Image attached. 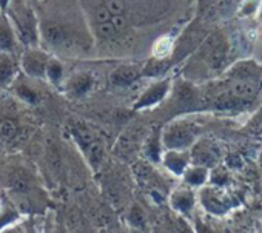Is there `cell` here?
<instances>
[{
  "mask_svg": "<svg viewBox=\"0 0 262 233\" xmlns=\"http://www.w3.org/2000/svg\"><path fill=\"white\" fill-rule=\"evenodd\" d=\"M53 7L50 13L39 16V34L40 47L57 54L70 50H83L88 51L93 45V31L88 27L86 19L80 11L68 5Z\"/></svg>",
  "mask_w": 262,
  "mask_h": 233,
  "instance_id": "cell-1",
  "label": "cell"
},
{
  "mask_svg": "<svg viewBox=\"0 0 262 233\" xmlns=\"http://www.w3.org/2000/svg\"><path fill=\"white\" fill-rule=\"evenodd\" d=\"M4 16L11 25L19 42L25 47L40 45L39 14L30 4V0H10Z\"/></svg>",
  "mask_w": 262,
  "mask_h": 233,
  "instance_id": "cell-2",
  "label": "cell"
},
{
  "mask_svg": "<svg viewBox=\"0 0 262 233\" xmlns=\"http://www.w3.org/2000/svg\"><path fill=\"white\" fill-rule=\"evenodd\" d=\"M67 130L73 142L77 145V149L83 155L90 168L93 172H97L105 155V149H103L100 138L85 122L77 121V119H71L67 125Z\"/></svg>",
  "mask_w": 262,
  "mask_h": 233,
  "instance_id": "cell-3",
  "label": "cell"
},
{
  "mask_svg": "<svg viewBox=\"0 0 262 233\" xmlns=\"http://www.w3.org/2000/svg\"><path fill=\"white\" fill-rule=\"evenodd\" d=\"M164 150H188L198 141V125L188 119H173L162 132Z\"/></svg>",
  "mask_w": 262,
  "mask_h": 233,
  "instance_id": "cell-4",
  "label": "cell"
},
{
  "mask_svg": "<svg viewBox=\"0 0 262 233\" xmlns=\"http://www.w3.org/2000/svg\"><path fill=\"white\" fill-rule=\"evenodd\" d=\"M51 57V53L47 51L45 48L39 47H27L20 57V70L27 77L31 79H45V71H47V63Z\"/></svg>",
  "mask_w": 262,
  "mask_h": 233,
  "instance_id": "cell-5",
  "label": "cell"
},
{
  "mask_svg": "<svg viewBox=\"0 0 262 233\" xmlns=\"http://www.w3.org/2000/svg\"><path fill=\"white\" fill-rule=\"evenodd\" d=\"M170 90H171V80L168 77L156 79L139 94V97L136 99L133 105V110L141 111V110H148V108L159 105L161 102L165 100Z\"/></svg>",
  "mask_w": 262,
  "mask_h": 233,
  "instance_id": "cell-6",
  "label": "cell"
},
{
  "mask_svg": "<svg viewBox=\"0 0 262 233\" xmlns=\"http://www.w3.org/2000/svg\"><path fill=\"white\" fill-rule=\"evenodd\" d=\"M94 85H96V76L88 70H79L71 76H68L60 88L71 99H82L94 90Z\"/></svg>",
  "mask_w": 262,
  "mask_h": 233,
  "instance_id": "cell-7",
  "label": "cell"
},
{
  "mask_svg": "<svg viewBox=\"0 0 262 233\" xmlns=\"http://www.w3.org/2000/svg\"><path fill=\"white\" fill-rule=\"evenodd\" d=\"M142 76V65H135V63H123L117 65L111 73H110V83L114 88L119 90H126L133 87Z\"/></svg>",
  "mask_w": 262,
  "mask_h": 233,
  "instance_id": "cell-8",
  "label": "cell"
},
{
  "mask_svg": "<svg viewBox=\"0 0 262 233\" xmlns=\"http://www.w3.org/2000/svg\"><path fill=\"white\" fill-rule=\"evenodd\" d=\"M191 147H193L190 152L191 164L204 165L208 168L219 161V150H217L214 142L207 141V139H201V141H196Z\"/></svg>",
  "mask_w": 262,
  "mask_h": 233,
  "instance_id": "cell-9",
  "label": "cell"
},
{
  "mask_svg": "<svg viewBox=\"0 0 262 233\" xmlns=\"http://www.w3.org/2000/svg\"><path fill=\"white\" fill-rule=\"evenodd\" d=\"M126 28L128 22L125 14H113L108 20L93 25V33L102 40H113L122 36Z\"/></svg>",
  "mask_w": 262,
  "mask_h": 233,
  "instance_id": "cell-10",
  "label": "cell"
},
{
  "mask_svg": "<svg viewBox=\"0 0 262 233\" xmlns=\"http://www.w3.org/2000/svg\"><path fill=\"white\" fill-rule=\"evenodd\" d=\"M161 164H164V167L170 173L176 176H182V173L191 164L190 152L188 150H164Z\"/></svg>",
  "mask_w": 262,
  "mask_h": 233,
  "instance_id": "cell-11",
  "label": "cell"
},
{
  "mask_svg": "<svg viewBox=\"0 0 262 233\" xmlns=\"http://www.w3.org/2000/svg\"><path fill=\"white\" fill-rule=\"evenodd\" d=\"M20 65L10 51H0V88H8L19 76Z\"/></svg>",
  "mask_w": 262,
  "mask_h": 233,
  "instance_id": "cell-12",
  "label": "cell"
},
{
  "mask_svg": "<svg viewBox=\"0 0 262 233\" xmlns=\"http://www.w3.org/2000/svg\"><path fill=\"white\" fill-rule=\"evenodd\" d=\"M8 188L14 195H17L20 198H25V196H30L34 192V181H33L31 175L27 170L14 168L8 176Z\"/></svg>",
  "mask_w": 262,
  "mask_h": 233,
  "instance_id": "cell-13",
  "label": "cell"
},
{
  "mask_svg": "<svg viewBox=\"0 0 262 233\" xmlns=\"http://www.w3.org/2000/svg\"><path fill=\"white\" fill-rule=\"evenodd\" d=\"M201 199H202V205L211 211V213H217V215H222L228 210V198L224 196V193L219 190V188H214V187H205L202 190V195H201Z\"/></svg>",
  "mask_w": 262,
  "mask_h": 233,
  "instance_id": "cell-14",
  "label": "cell"
},
{
  "mask_svg": "<svg viewBox=\"0 0 262 233\" xmlns=\"http://www.w3.org/2000/svg\"><path fill=\"white\" fill-rule=\"evenodd\" d=\"M196 202V195L191 190V187H182L171 193L170 196V205L174 211L181 215H187L193 210Z\"/></svg>",
  "mask_w": 262,
  "mask_h": 233,
  "instance_id": "cell-15",
  "label": "cell"
},
{
  "mask_svg": "<svg viewBox=\"0 0 262 233\" xmlns=\"http://www.w3.org/2000/svg\"><path fill=\"white\" fill-rule=\"evenodd\" d=\"M11 88H13L14 94H16L24 103L37 105V103H40V100H42L40 93H39L36 88H33L30 83H27L24 79H20L19 76H17V77L14 79V82L11 83Z\"/></svg>",
  "mask_w": 262,
  "mask_h": 233,
  "instance_id": "cell-16",
  "label": "cell"
},
{
  "mask_svg": "<svg viewBox=\"0 0 262 233\" xmlns=\"http://www.w3.org/2000/svg\"><path fill=\"white\" fill-rule=\"evenodd\" d=\"M45 80H48L51 85L54 87H62L63 80H65V67L63 62L56 56L51 54L48 63H47V71H45Z\"/></svg>",
  "mask_w": 262,
  "mask_h": 233,
  "instance_id": "cell-17",
  "label": "cell"
},
{
  "mask_svg": "<svg viewBox=\"0 0 262 233\" xmlns=\"http://www.w3.org/2000/svg\"><path fill=\"white\" fill-rule=\"evenodd\" d=\"M182 178L188 187H202L208 181V168L204 165L190 164L182 173Z\"/></svg>",
  "mask_w": 262,
  "mask_h": 233,
  "instance_id": "cell-18",
  "label": "cell"
},
{
  "mask_svg": "<svg viewBox=\"0 0 262 233\" xmlns=\"http://www.w3.org/2000/svg\"><path fill=\"white\" fill-rule=\"evenodd\" d=\"M257 93V83L254 79H237L231 85V94L241 100H248Z\"/></svg>",
  "mask_w": 262,
  "mask_h": 233,
  "instance_id": "cell-19",
  "label": "cell"
},
{
  "mask_svg": "<svg viewBox=\"0 0 262 233\" xmlns=\"http://www.w3.org/2000/svg\"><path fill=\"white\" fill-rule=\"evenodd\" d=\"M162 153H164V145H162L161 133H155L145 142V145H144V155L151 162H161Z\"/></svg>",
  "mask_w": 262,
  "mask_h": 233,
  "instance_id": "cell-20",
  "label": "cell"
},
{
  "mask_svg": "<svg viewBox=\"0 0 262 233\" xmlns=\"http://www.w3.org/2000/svg\"><path fill=\"white\" fill-rule=\"evenodd\" d=\"M168 68L167 57H153L145 65H142V76L144 77H161Z\"/></svg>",
  "mask_w": 262,
  "mask_h": 233,
  "instance_id": "cell-21",
  "label": "cell"
},
{
  "mask_svg": "<svg viewBox=\"0 0 262 233\" xmlns=\"http://www.w3.org/2000/svg\"><path fill=\"white\" fill-rule=\"evenodd\" d=\"M0 51H16V34L8 20L0 24Z\"/></svg>",
  "mask_w": 262,
  "mask_h": 233,
  "instance_id": "cell-22",
  "label": "cell"
},
{
  "mask_svg": "<svg viewBox=\"0 0 262 233\" xmlns=\"http://www.w3.org/2000/svg\"><path fill=\"white\" fill-rule=\"evenodd\" d=\"M20 219V213L11 204H4L0 207V231L14 225Z\"/></svg>",
  "mask_w": 262,
  "mask_h": 233,
  "instance_id": "cell-23",
  "label": "cell"
},
{
  "mask_svg": "<svg viewBox=\"0 0 262 233\" xmlns=\"http://www.w3.org/2000/svg\"><path fill=\"white\" fill-rule=\"evenodd\" d=\"M19 133V124L13 119H2L0 121V139L11 141Z\"/></svg>",
  "mask_w": 262,
  "mask_h": 233,
  "instance_id": "cell-24",
  "label": "cell"
},
{
  "mask_svg": "<svg viewBox=\"0 0 262 233\" xmlns=\"http://www.w3.org/2000/svg\"><path fill=\"white\" fill-rule=\"evenodd\" d=\"M128 222H129V225L138 227V228H142L145 225V215H144V210L139 205H133L129 208Z\"/></svg>",
  "mask_w": 262,
  "mask_h": 233,
  "instance_id": "cell-25",
  "label": "cell"
},
{
  "mask_svg": "<svg viewBox=\"0 0 262 233\" xmlns=\"http://www.w3.org/2000/svg\"><path fill=\"white\" fill-rule=\"evenodd\" d=\"M170 53V40L167 37L158 39V42L153 47V54L155 57H167V54Z\"/></svg>",
  "mask_w": 262,
  "mask_h": 233,
  "instance_id": "cell-26",
  "label": "cell"
},
{
  "mask_svg": "<svg viewBox=\"0 0 262 233\" xmlns=\"http://www.w3.org/2000/svg\"><path fill=\"white\" fill-rule=\"evenodd\" d=\"M8 4H10V0H0V13H2V14L5 13Z\"/></svg>",
  "mask_w": 262,
  "mask_h": 233,
  "instance_id": "cell-27",
  "label": "cell"
},
{
  "mask_svg": "<svg viewBox=\"0 0 262 233\" xmlns=\"http://www.w3.org/2000/svg\"><path fill=\"white\" fill-rule=\"evenodd\" d=\"M257 16H259V19L262 20V4H260V8H259V13H257Z\"/></svg>",
  "mask_w": 262,
  "mask_h": 233,
  "instance_id": "cell-28",
  "label": "cell"
},
{
  "mask_svg": "<svg viewBox=\"0 0 262 233\" xmlns=\"http://www.w3.org/2000/svg\"><path fill=\"white\" fill-rule=\"evenodd\" d=\"M259 164L262 165V152H260V155H259Z\"/></svg>",
  "mask_w": 262,
  "mask_h": 233,
  "instance_id": "cell-29",
  "label": "cell"
},
{
  "mask_svg": "<svg viewBox=\"0 0 262 233\" xmlns=\"http://www.w3.org/2000/svg\"><path fill=\"white\" fill-rule=\"evenodd\" d=\"M37 2H43V0H37Z\"/></svg>",
  "mask_w": 262,
  "mask_h": 233,
  "instance_id": "cell-30",
  "label": "cell"
}]
</instances>
